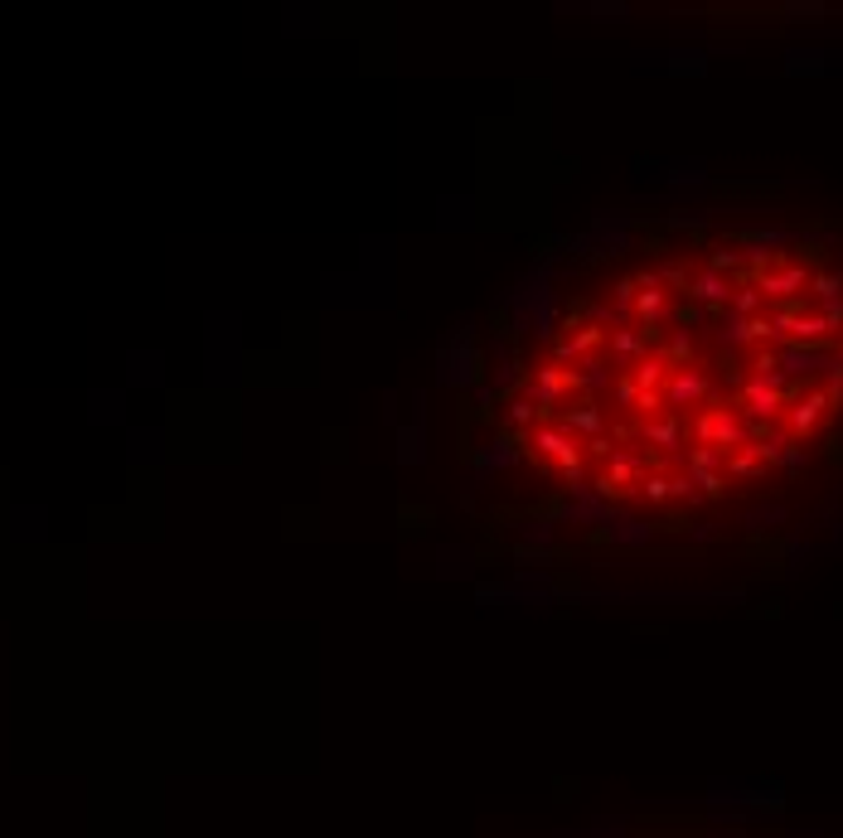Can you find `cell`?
<instances>
[{"label": "cell", "mask_w": 843, "mask_h": 838, "mask_svg": "<svg viewBox=\"0 0 843 838\" xmlns=\"http://www.w3.org/2000/svg\"><path fill=\"white\" fill-rule=\"evenodd\" d=\"M562 335L596 344V495L698 519L843 456V238L703 228L625 272Z\"/></svg>", "instance_id": "cell-1"}, {"label": "cell", "mask_w": 843, "mask_h": 838, "mask_svg": "<svg viewBox=\"0 0 843 838\" xmlns=\"http://www.w3.org/2000/svg\"><path fill=\"white\" fill-rule=\"evenodd\" d=\"M684 838H776V834H684Z\"/></svg>", "instance_id": "cell-2"}]
</instances>
